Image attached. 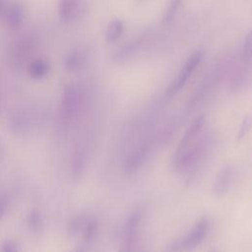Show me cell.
Returning a JSON list of instances; mask_svg holds the SVG:
<instances>
[{
	"mask_svg": "<svg viewBox=\"0 0 252 252\" xmlns=\"http://www.w3.org/2000/svg\"><path fill=\"white\" fill-rule=\"evenodd\" d=\"M48 64L42 60H36L32 62L30 66V74L32 77L35 79H39L44 77L48 72Z\"/></svg>",
	"mask_w": 252,
	"mask_h": 252,
	"instance_id": "cell-14",
	"label": "cell"
},
{
	"mask_svg": "<svg viewBox=\"0 0 252 252\" xmlns=\"http://www.w3.org/2000/svg\"><path fill=\"white\" fill-rule=\"evenodd\" d=\"M82 10L83 6L81 0H60L59 13L61 18L66 22L77 18Z\"/></svg>",
	"mask_w": 252,
	"mask_h": 252,
	"instance_id": "cell-8",
	"label": "cell"
},
{
	"mask_svg": "<svg viewBox=\"0 0 252 252\" xmlns=\"http://www.w3.org/2000/svg\"><path fill=\"white\" fill-rule=\"evenodd\" d=\"M24 13L23 9L20 5L14 4L8 11H7V23L12 27V28H17L21 25L23 21Z\"/></svg>",
	"mask_w": 252,
	"mask_h": 252,
	"instance_id": "cell-13",
	"label": "cell"
},
{
	"mask_svg": "<svg viewBox=\"0 0 252 252\" xmlns=\"http://www.w3.org/2000/svg\"><path fill=\"white\" fill-rule=\"evenodd\" d=\"M152 141H145L137 146L124 160V171L128 174L135 173L146 161L147 157L150 155L152 148Z\"/></svg>",
	"mask_w": 252,
	"mask_h": 252,
	"instance_id": "cell-5",
	"label": "cell"
},
{
	"mask_svg": "<svg viewBox=\"0 0 252 252\" xmlns=\"http://www.w3.org/2000/svg\"><path fill=\"white\" fill-rule=\"evenodd\" d=\"M75 89H69L65 92L64 100L62 105V115L69 119L71 118L78 109L79 105V95Z\"/></svg>",
	"mask_w": 252,
	"mask_h": 252,
	"instance_id": "cell-10",
	"label": "cell"
},
{
	"mask_svg": "<svg viewBox=\"0 0 252 252\" xmlns=\"http://www.w3.org/2000/svg\"><path fill=\"white\" fill-rule=\"evenodd\" d=\"M124 30V24L120 20L111 21L105 31V39L108 42H114L120 37Z\"/></svg>",
	"mask_w": 252,
	"mask_h": 252,
	"instance_id": "cell-12",
	"label": "cell"
},
{
	"mask_svg": "<svg viewBox=\"0 0 252 252\" xmlns=\"http://www.w3.org/2000/svg\"><path fill=\"white\" fill-rule=\"evenodd\" d=\"M86 64V54L80 50L73 51L66 59L65 67L66 69L73 71L81 69Z\"/></svg>",
	"mask_w": 252,
	"mask_h": 252,
	"instance_id": "cell-11",
	"label": "cell"
},
{
	"mask_svg": "<svg viewBox=\"0 0 252 252\" xmlns=\"http://www.w3.org/2000/svg\"><path fill=\"white\" fill-rule=\"evenodd\" d=\"M3 252H17L16 244L12 241H7L3 246Z\"/></svg>",
	"mask_w": 252,
	"mask_h": 252,
	"instance_id": "cell-18",
	"label": "cell"
},
{
	"mask_svg": "<svg viewBox=\"0 0 252 252\" xmlns=\"http://www.w3.org/2000/svg\"><path fill=\"white\" fill-rule=\"evenodd\" d=\"M144 211L141 208L135 209L127 218L123 229H122V240L119 246L118 252H133L139 232V226L142 222Z\"/></svg>",
	"mask_w": 252,
	"mask_h": 252,
	"instance_id": "cell-3",
	"label": "cell"
},
{
	"mask_svg": "<svg viewBox=\"0 0 252 252\" xmlns=\"http://www.w3.org/2000/svg\"><path fill=\"white\" fill-rule=\"evenodd\" d=\"M252 128V113H248L243 118L241 125L237 132V141H241L246 135L249 133V131Z\"/></svg>",
	"mask_w": 252,
	"mask_h": 252,
	"instance_id": "cell-16",
	"label": "cell"
},
{
	"mask_svg": "<svg viewBox=\"0 0 252 252\" xmlns=\"http://www.w3.org/2000/svg\"><path fill=\"white\" fill-rule=\"evenodd\" d=\"M211 252H215V251H211Z\"/></svg>",
	"mask_w": 252,
	"mask_h": 252,
	"instance_id": "cell-20",
	"label": "cell"
},
{
	"mask_svg": "<svg viewBox=\"0 0 252 252\" xmlns=\"http://www.w3.org/2000/svg\"><path fill=\"white\" fill-rule=\"evenodd\" d=\"M141 46V39H135L129 41L118 48L112 56L113 61L121 63L129 60L133 55H135Z\"/></svg>",
	"mask_w": 252,
	"mask_h": 252,
	"instance_id": "cell-9",
	"label": "cell"
},
{
	"mask_svg": "<svg viewBox=\"0 0 252 252\" xmlns=\"http://www.w3.org/2000/svg\"><path fill=\"white\" fill-rule=\"evenodd\" d=\"M232 177L233 169L231 166H225L220 171L213 185V194L215 197L220 198L225 194V192L230 187Z\"/></svg>",
	"mask_w": 252,
	"mask_h": 252,
	"instance_id": "cell-7",
	"label": "cell"
},
{
	"mask_svg": "<svg viewBox=\"0 0 252 252\" xmlns=\"http://www.w3.org/2000/svg\"><path fill=\"white\" fill-rule=\"evenodd\" d=\"M242 57L244 60L252 58V31L248 32L244 37L242 45Z\"/></svg>",
	"mask_w": 252,
	"mask_h": 252,
	"instance_id": "cell-17",
	"label": "cell"
},
{
	"mask_svg": "<svg viewBox=\"0 0 252 252\" xmlns=\"http://www.w3.org/2000/svg\"><path fill=\"white\" fill-rule=\"evenodd\" d=\"M208 230L209 220L206 217H203L186 234L173 240L166 247V252H190L194 250L204 241Z\"/></svg>",
	"mask_w": 252,
	"mask_h": 252,
	"instance_id": "cell-2",
	"label": "cell"
},
{
	"mask_svg": "<svg viewBox=\"0 0 252 252\" xmlns=\"http://www.w3.org/2000/svg\"><path fill=\"white\" fill-rule=\"evenodd\" d=\"M209 145V136H199L187 149L180 154L173 156V169L180 174H184L194 169L207 157L210 148Z\"/></svg>",
	"mask_w": 252,
	"mask_h": 252,
	"instance_id": "cell-1",
	"label": "cell"
},
{
	"mask_svg": "<svg viewBox=\"0 0 252 252\" xmlns=\"http://www.w3.org/2000/svg\"><path fill=\"white\" fill-rule=\"evenodd\" d=\"M6 212V199L0 198V218L5 214Z\"/></svg>",
	"mask_w": 252,
	"mask_h": 252,
	"instance_id": "cell-19",
	"label": "cell"
},
{
	"mask_svg": "<svg viewBox=\"0 0 252 252\" xmlns=\"http://www.w3.org/2000/svg\"><path fill=\"white\" fill-rule=\"evenodd\" d=\"M182 0H169V3L164 11V14L162 16V23L167 25V24H170L174 17H175V14L181 4Z\"/></svg>",
	"mask_w": 252,
	"mask_h": 252,
	"instance_id": "cell-15",
	"label": "cell"
},
{
	"mask_svg": "<svg viewBox=\"0 0 252 252\" xmlns=\"http://www.w3.org/2000/svg\"><path fill=\"white\" fill-rule=\"evenodd\" d=\"M204 56H205V51L203 49H198L193 54L190 55V57L186 60L183 67L181 68L177 77L166 89L167 95H172L176 94L186 85L191 75L195 72L199 64L202 62Z\"/></svg>",
	"mask_w": 252,
	"mask_h": 252,
	"instance_id": "cell-4",
	"label": "cell"
},
{
	"mask_svg": "<svg viewBox=\"0 0 252 252\" xmlns=\"http://www.w3.org/2000/svg\"><path fill=\"white\" fill-rule=\"evenodd\" d=\"M205 122L206 121H205L204 115H199L198 117H196L194 119V121L190 124V126L187 128V130L183 134V136L174 152V155L180 154L185 149H187L190 145L193 144V142L201 135V132L205 126Z\"/></svg>",
	"mask_w": 252,
	"mask_h": 252,
	"instance_id": "cell-6",
	"label": "cell"
}]
</instances>
